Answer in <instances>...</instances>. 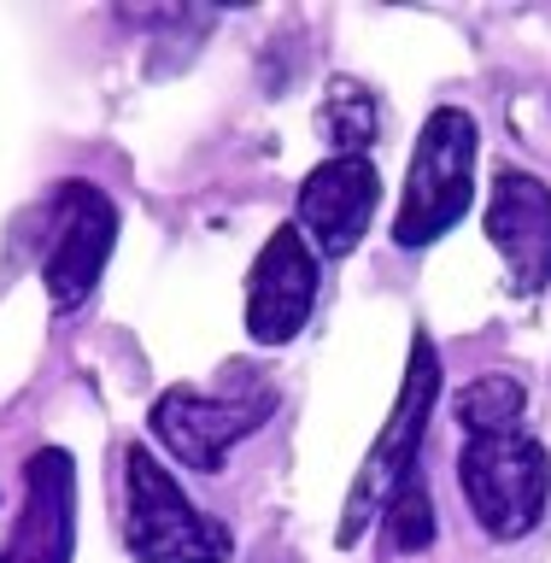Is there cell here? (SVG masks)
<instances>
[{"mask_svg": "<svg viewBox=\"0 0 551 563\" xmlns=\"http://www.w3.org/2000/svg\"><path fill=\"white\" fill-rule=\"evenodd\" d=\"M522 422V382L517 376H482L458 394V429L470 434H499Z\"/></svg>", "mask_w": 551, "mask_h": 563, "instance_id": "12", "label": "cell"}, {"mask_svg": "<svg viewBox=\"0 0 551 563\" xmlns=\"http://www.w3.org/2000/svg\"><path fill=\"white\" fill-rule=\"evenodd\" d=\"M77 545V470L70 452L42 446L24 464V510L0 563H70Z\"/></svg>", "mask_w": 551, "mask_h": 563, "instance_id": "9", "label": "cell"}, {"mask_svg": "<svg viewBox=\"0 0 551 563\" xmlns=\"http://www.w3.org/2000/svg\"><path fill=\"white\" fill-rule=\"evenodd\" d=\"M458 487H464L475 522L493 540H522L546 517L551 457L522 422L499 434H470L464 452H458Z\"/></svg>", "mask_w": 551, "mask_h": 563, "instance_id": "2", "label": "cell"}, {"mask_svg": "<svg viewBox=\"0 0 551 563\" xmlns=\"http://www.w3.org/2000/svg\"><path fill=\"white\" fill-rule=\"evenodd\" d=\"M317 306V253L299 229H276L246 276V334L258 346H288Z\"/></svg>", "mask_w": 551, "mask_h": 563, "instance_id": "7", "label": "cell"}, {"mask_svg": "<svg viewBox=\"0 0 551 563\" xmlns=\"http://www.w3.org/2000/svg\"><path fill=\"white\" fill-rule=\"evenodd\" d=\"M112 241H118L112 200L95 183H59L47 206V253H42V282L59 311L82 306L95 294L106 258H112Z\"/></svg>", "mask_w": 551, "mask_h": 563, "instance_id": "5", "label": "cell"}, {"mask_svg": "<svg viewBox=\"0 0 551 563\" xmlns=\"http://www.w3.org/2000/svg\"><path fill=\"white\" fill-rule=\"evenodd\" d=\"M376 200H382V176L370 158H323L299 188V223H306L311 253L346 258L370 235Z\"/></svg>", "mask_w": 551, "mask_h": 563, "instance_id": "8", "label": "cell"}, {"mask_svg": "<svg viewBox=\"0 0 551 563\" xmlns=\"http://www.w3.org/2000/svg\"><path fill=\"white\" fill-rule=\"evenodd\" d=\"M317 130L334 141V158H370L364 147L382 135V106L364 82L352 77H334L323 106H317Z\"/></svg>", "mask_w": 551, "mask_h": 563, "instance_id": "11", "label": "cell"}, {"mask_svg": "<svg viewBox=\"0 0 551 563\" xmlns=\"http://www.w3.org/2000/svg\"><path fill=\"white\" fill-rule=\"evenodd\" d=\"M475 194V118L458 106L429 112L417 135V153L405 165V200L394 218L399 246H429L470 211Z\"/></svg>", "mask_w": 551, "mask_h": 563, "instance_id": "3", "label": "cell"}, {"mask_svg": "<svg viewBox=\"0 0 551 563\" xmlns=\"http://www.w3.org/2000/svg\"><path fill=\"white\" fill-rule=\"evenodd\" d=\"M440 399V352L429 334H411V358H405V382H399V399L387 411L376 446H370L364 470L352 475L346 487V510H341V545H359L370 522L387 517V505L399 499L405 487L417 482V464H422V434H429V411Z\"/></svg>", "mask_w": 551, "mask_h": 563, "instance_id": "1", "label": "cell"}, {"mask_svg": "<svg viewBox=\"0 0 551 563\" xmlns=\"http://www.w3.org/2000/svg\"><path fill=\"white\" fill-rule=\"evenodd\" d=\"M387 534H394L399 552H422V545L434 540V510H429V487H422V475L399 493L394 505H387Z\"/></svg>", "mask_w": 551, "mask_h": 563, "instance_id": "13", "label": "cell"}, {"mask_svg": "<svg viewBox=\"0 0 551 563\" xmlns=\"http://www.w3.org/2000/svg\"><path fill=\"white\" fill-rule=\"evenodd\" d=\"M487 235L510 264L517 294H546L551 282V188L528 170H499L487 200Z\"/></svg>", "mask_w": 551, "mask_h": 563, "instance_id": "10", "label": "cell"}, {"mask_svg": "<svg viewBox=\"0 0 551 563\" xmlns=\"http://www.w3.org/2000/svg\"><path fill=\"white\" fill-rule=\"evenodd\" d=\"M123 487H130V552L141 563H229L235 545L229 528L206 517L147 446L123 452Z\"/></svg>", "mask_w": 551, "mask_h": 563, "instance_id": "4", "label": "cell"}, {"mask_svg": "<svg viewBox=\"0 0 551 563\" xmlns=\"http://www.w3.org/2000/svg\"><path fill=\"white\" fill-rule=\"evenodd\" d=\"M276 394L271 387H253L246 399H223V394H200V387H165L153 399V434L183 470H200V475H218L223 452L246 440L271 417Z\"/></svg>", "mask_w": 551, "mask_h": 563, "instance_id": "6", "label": "cell"}]
</instances>
